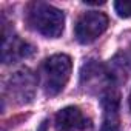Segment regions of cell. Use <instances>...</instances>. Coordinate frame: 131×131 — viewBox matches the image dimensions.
Segmentation results:
<instances>
[{"label":"cell","instance_id":"1","mask_svg":"<svg viewBox=\"0 0 131 131\" xmlns=\"http://www.w3.org/2000/svg\"><path fill=\"white\" fill-rule=\"evenodd\" d=\"M29 25L45 37L57 39L65 28V16L60 9L48 3H32L28 11Z\"/></svg>","mask_w":131,"mask_h":131},{"label":"cell","instance_id":"2","mask_svg":"<svg viewBox=\"0 0 131 131\" xmlns=\"http://www.w3.org/2000/svg\"><path fill=\"white\" fill-rule=\"evenodd\" d=\"M73 63L67 54H54L43 63V86L48 96H57L68 83Z\"/></svg>","mask_w":131,"mask_h":131},{"label":"cell","instance_id":"3","mask_svg":"<svg viewBox=\"0 0 131 131\" xmlns=\"http://www.w3.org/2000/svg\"><path fill=\"white\" fill-rule=\"evenodd\" d=\"M108 23L110 20L106 14L99 13V11H88L82 14L76 23V28H74L76 39L83 45L91 43L106 31Z\"/></svg>","mask_w":131,"mask_h":131},{"label":"cell","instance_id":"4","mask_svg":"<svg viewBox=\"0 0 131 131\" xmlns=\"http://www.w3.org/2000/svg\"><path fill=\"white\" fill-rule=\"evenodd\" d=\"M37 86V79L29 70H20L9 77L8 93L19 103H28L34 97V91Z\"/></svg>","mask_w":131,"mask_h":131},{"label":"cell","instance_id":"5","mask_svg":"<svg viewBox=\"0 0 131 131\" xmlns=\"http://www.w3.org/2000/svg\"><path fill=\"white\" fill-rule=\"evenodd\" d=\"M103 108V120L100 131H120L119 119V94L114 91H106L100 100Z\"/></svg>","mask_w":131,"mask_h":131},{"label":"cell","instance_id":"6","mask_svg":"<svg viewBox=\"0 0 131 131\" xmlns=\"http://www.w3.org/2000/svg\"><path fill=\"white\" fill-rule=\"evenodd\" d=\"M34 54V48L17 39V37H11L8 39L6 36H3V46H2V60L5 63H11L13 60H17V59H26L29 56Z\"/></svg>","mask_w":131,"mask_h":131},{"label":"cell","instance_id":"7","mask_svg":"<svg viewBox=\"0 0 131 131\" xmlns=\"http://www.w3.org/2000/svg\"><path fill=\"white\" fill-rule=\"evenodd\" d=\"M85 123L83 114L77 106H67L56 116V131H74Z\"/></svg>","mask_w":131,"mask_h":131},{"label":"cell","instance_id":"8","mask_svg":"<svg viewBox=\"0 0 131 131\" xmlns=\"http://www.w3.org/2000/svg\"><path fill=\"white\" fill-rule=\"evenodd\" d=\"M114 9L117 16L122 19L131 17V0H117L114 2Z\"/></svg>","mask_w":131,"mask_h":131},{"label":"cell","instance_id":"9","mask_svg":"<svg viewBox=\"0 0 131 131\" xmlns=\"http://www.w3.org/2000/svg\"><path fill=\"white\" fill-rule=\"evenodd\" d=\"M129 108H131V94H129Z\"/></svg>","mask_w":131,"mask_h":131}]
</instances>
